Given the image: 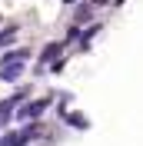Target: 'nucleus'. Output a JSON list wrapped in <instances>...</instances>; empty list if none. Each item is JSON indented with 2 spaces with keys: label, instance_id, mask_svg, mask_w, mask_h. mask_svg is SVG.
<instances>
[{
  "label": "nucleus",
  "instance_id": "1",
  "mask_svg": "<svg viewBox=\"0 0 143 146\" xmlns=\"http://www.w3.org/2000/svg\"><path fill=\"white\" fill-rule=\"evenodd\" d=\"M47 110V100H30V103H23V110H20V116L23 119H37L40 113Z\"/></svg>",
  "mask_w": 143,
  "mask_h": 146
},
{
  "label": "nucleus",
  "instance_id": "6",
  "mask_svg": "<svg viewBox=\"0 0 143 146\" xmlns=\"http://www.w3.org/2000/svg\"><path fill=\"white\" fill-rule=\"evenodd\" d=\"M13 36H17V27H7V33H0V46H7Z\"/></svg>",
  "mask_w": 143,
  "mask_h": 146
},
{
  "label": "nucleus",
  "instance_id": "3",
  "mask_svg": "<svg viewBox=\"0 0 143 146\" xmlns=\"http://www.w3.org/2000/svg\"><path fill=\"white\" fill-rule=\"evenodd\" d=\"M60 46H63V43H57V40H53V43H47V46H43V53H40V60H43V63H57Z\"/></svg>",
  "mask_w": 143,
  "mask_h": 146
},
{
  "label": "nucleus",
  "instance_id": "5",
  "mask_svg": "<svg viewBox=\"0 0 143 146\" xmlns=\"http://www.w3.org/2000/svg\"><path fill=\"white\" fill-rule=\"evenodd\" d=\"M17 100H20V96H13V100H0V119H10V113H13Z\"/></svg>",
  "mask_w": 143,
  "mask_h": 146
},
{
  "label": "nucleus",
  "instance_id": "4",
  "mask_svg": "<svg viewBox=\"0 0 143 146\" xmlns=\"http://www.w3.org/2000/svg\"><path fill=\"white\" fill-rule=\"evenodd\" d=\"M23 143H27L23 133H7V136L0 139V146H23Z\"/></svg>",
  "mask_w": 143,
  "mask_h": 146
},
{
  "label": "nucleus",
  "instance_id": "7",
  "mask_svg": "<svg viewBox=\"0 0 143 146\" xmlns=\"http://www.w3.org/2000/svg\"><path fill=\"white\" fill-rule=\"evenodd\" d=\"M63 3H77V0H63Z\"/></svg>",
  "mask_w": 143,
  "mask_h": 146
},
{
  "label": "nucleus",
  "instance_id": "2",
  "mask_svg": "<svg viewBox=\"0 0 143 146\" xmlns=\"http://www.w3.org/2000/svg\"><path fill=\"white\" fill-rule=\"evenodd\" d=\"M20 70H23V63H3L0 66V80H17Z\"/></svg>",
  "mask_w": 143,
  "mask_h": 146
}]
</instances>
